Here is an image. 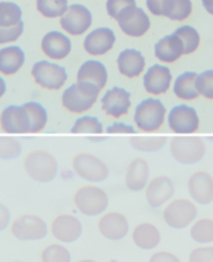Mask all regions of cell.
<instances>
[{"instance_id": "6da1fadb", "label": "cell", "mask_w": 213, "mask_h": 262, "mask_svg": "<svg viewBox=\"0 0 213 262\" xmlns=\"http://www.w3.org/2000/svg\"><path fill=\"white\" fill-rule=\"evenodd\" d=\"M23 170L26 175L38 183H49L58 174V161L55 156L45 149L28 151L22 159Z\"/></svg>"}, {"instance_id": "277c9868", "label": "cell", "mask_w": 213, "mask_h": 262, "mask_svg": "<svg viewBox=\"0 0 213 262\" xmlns=\"http://www.w3.org/2000/svg\"><path fill=\"white\" fill-rule=\"evenodd\" d=\"M207 145L203 138L198 136H178L170 142V153L181 165L193 166L205 157Z\"/></svg>"}, {"instance_id": "44dd1931", "label": "cell", "mask_w": 213, "mask_h": 262, "mask_svg": "<svg viewBox=\"0 0 213 262\" xmlns=\"http://www.w3.org/2000/svg\"><path fill=\"white\" fill-rule=\"evenodd\" d=\"M150 180V165L144 157H134L128 163L125 173V185L133 192L144 191Z\"/></svg>"}, {"instance_id": "ac0fdd59", "label": "cell", "mask_w": 213, "mask_h": 262, "mask_svg": "<svg viewBox=\"0 0 213 262\" xmlns=\"http://www.w3.org/2000/svg\"><path fill=\"white\" fill-rule=\"evenodd\" d=\"M173 81V75L164 64H154L148 69L143 78L145 91L151 96H162L169 92Z\"/></svg>"}, {"instance_id": "5bb4252c", "label": "cell", "mask_w": 213, "mask_h": 262, "mask_svg": "<svg viewBox=\"0 0 213 262\" xmlns=\"http://www.w3.org/2000/svg\"><path fill=\"white\" fill-rule=\"evenodd\" d=\"M60 26L73 37H79L89 29L93 23V15L83 5L69 6L67 12L60 17Z\"/></svg>"}, {"instance_id": "9c48e42d", "label": "cell", "mask_w": 213, "mask_h": 262, "mask_svg": "<svg viewBox=\"0 0 213 262\" xmlns=\"http://www.w3.org/2000/svg\"><path fill=\"white\" fill-rule=\"evenodd\" d=\"M34 81L47 91H58L63 89L68 80V73L65 67L49 60L37 61L32 68Z\"/></svg>"}, {"instance_id": "4fadbf2b", "label": "cell", "mask_w": 213, "mask_h": 262, "mask_svg": "<svg viewBox=\"0 0 213 262\" xmlns=\"http://www.w3.org/2000/svg\"><path fill=\"white\" fill-rule=\"evenodd\" d=\"M115 20L121 30L131 38L144 37L151 27L149 16L143 9L136 6L126 8Z\"/></svg>"}, {"instance_id": "b9f144b4", "label": "cell", "mask_w": 213, "mask_h": 262, "mask_svg": "<svg viewBox=\"0 0 213 262\" xmlns=\"http://www.w3.org/2000/svg\"><path fill=\"white\" fill-rule=\"evenodd\" d=\"M136 6L135 0H107L106 11L110 18L116 19L117 16L126 8Z\"/></svg>"}, {"instance_id": "7402d4cb", "label": "cell", "mask_w": 213, "mask_h": 262, "mask_svg": "<svg viewBox=\"0 0 213 262\" xmlns=\"http://www.w3.org/2000/svg\"><path fill=\"white\" fill-rule=\"evenodd\" d=\"M116 66L122 75L129 79H134L139 77L144 72L146 58L139 50L127 48L120 52L116 58Z\"/></svg>"}, {"instance_id": "c3c4849f", "label": "cell", "mask_w": 213, "mask_h": 262, "mask_svg": "<svg viewBox=\"0 0 213 262\" xmlns=\"http://www.w3.org/2000/svg\"><path fill=\"white\" fill-rule=\"evenodd\" d=\"M7 93V83L6 80L3 78V76H0V99L6 95Z\"/></svg>"}, {"instance_id": "d590c367", "label": "cell", "mask_w": 213, "mask_h": 262, "mask_svg": "<svg viewBox=\"0 0 213 262\" xmlns=\"http://www.w3.org/2000/svg\"><path fill=\"white\" fill-rule=\"evenodd\" d=\"M41 262H72V255L69 249L60 243H53L46 246L40 253Z\"/></svg>"}, {"instance_id": "d6986e66", "label": "cell", "mask_w": 213, "mask_h": 262, "mask_svg": "<svg viewBox=\"0 0 213 262\" xmlns=\"http://www.w3.org/2000/svg\"><path fill=\"white\" fill-rule=\"evenodd\" d=\"M114 31L109 27H98L92 30L83 41L85 52L92 56H103L114 46Z\"/></svg>"}, {"instance_id": "7dc6e473", "label": "cell", "mask_w": 213, "mask_h": 262, "mask_svg": "<svg viewBox=\"0 0 213 262\" xmlns=\"http://www.w3.org/2000/svg\"><path fill=\"white\" fill-rule=\"evenodd\" d=\"M202 5L204 7V9L206 10V12L213 16V0H201Z\"/></svg>"}, {"instance_id": "f6af8a7d", "label": "cell", "mask_w": 213, "mask_h": 262, "mask_svg": "<svg viewBox=\"0 0 213 262\" xmlns=\"http://www.w3.org/2000/svg\"><path fill=\"white\" fill-rule=\"evenodd\" d=\"M12 222V214L9 207L0 202V232H3L9 228Z\"/></svg>"}, {"instance_id": "60d3db41", "label": "cell", "mask_w": 213, "mask_h": 262, "mask_svg": "<svg viewBox=\"0 0 213 262\" xmlns=\"http://www.w3.org/2000/svg\"><path fill=\"white\" fill-rule=\"evenodd\" d=\"M188 262H213V245H199L190 253Z\"/></svg>"}, {"instance_id": "ee69618b", "label": "cell", "mask_w": 213, "mask_h": 262, "mask_svg": "<svg viewBox=\"0 0 213 262\" xmlns=\"http://www.w3.org/2000/svg\"><path fill=\"white\" fill-rule=\"evenodd\" d=\"M148 262H182V260L173 252L160 250L152 254Z\"/></svg>"}, {"instance_id": "2e32d148", "label": "cell", "mask_w": 213, "mask_h": 262, "mask_svg": "<svg viewBox=\"0 0 213 262\" xmlns=\"http://www.w3.org/2000/svg\"><path fill=\"white\" fill-rule=\"evenodd\" d=\"M190 198L197 204L206 206L213 202V175L206 170L195 171L187 179Z\"/></svg>"}, {"instance_id": "bcb514c9", "label": "cell", "mask_w": 213, "mask_h": 262, "mask_svg": "<svg viewBox=\"0 0 213 262\" xmlns=\"http://www.w3.org/2000/svg\"><path fill=\"white\" fill-rule=\"evenodd\" d=\"M161 2H162V0H147V2H146L147 8H148L149 12H150L152 15L161 17V15H160Z\"/></svg>"}, {"instance_id": "8fae6325", "label": "cell", "mask_w": 213, "mask_h": 262, "mask_svg": "<svg viewBox=\"0 0 213 262\" xmlns=\"http://www.w3.org/2000/svg\"><path fill=\"white\" fill-rule=\"evenodd\" d=\"M144 192L149 206L155 209L161 208L174 198L176 185L169 175L159 174L149 180Z\"/></svg>"}, {"instance_id": "5b68a950", "label": "cell", "mask_w": 213, "mask_h": 262, "mask_svg": "<svg viewBox=\"0 0 213 262\" xmlns=\"http://www.w3.org/2000/svg\"><path fill=\"white\" fill-rule=\"evenodd\" d=\"M72 170L77 177L88 183H101L109 177L107 163L98 155L82 151L72 158Z\"/></svg>"}, {"instance_id": "7a4b0ae2", "label": "cell", "mask_w": 213, "mask_h": 262, "mask_svg": "<svg viewBox=\"0 0 213 262\" xmlns=\"http://www.w3.org/2000/svg\"><path fill=\"white\" fill-rule=\"evenodd\" d=\"M72 201L81 214L89 217L101 215L109 206L108 193L94 183L79 186L73 193Z\"/></svg>"}, {"instance_id": "cb8c5ba5", "label": "cell", "mask_w": 213, "mask_h": 262, "mask_svg": "<svg viewBox=\"0 0 213 262\" xmlns=\"http://www.w3.org/2000/svg\"><path fill=\"white\" fill-rule=\"evenodd\" d=\"M98 99L88 97L81 93L76 83L67 88L62 95L63 107L73 115H83L89 112L96 104Z\"/></svg>"}, {"instance_id": "603a6c76", "label": "cell", "mask_w": 213, "mask_h": 262, "mask_svg": "<svg viewBox=\"0 0 213 262\" xmlns=\"http://www.w3.org/2000/svg\"><path fill=\"white\" fill-rule=\"evenodd\" d=\"M133 244L143 251L155 250L161 243L162 236L159 228L151 222L137 224L131 232Z\"/></svg>"}, {"instance_id": "f907efd6", "label": "cell", "mask_w": 213, "mask_h": 262, "mask_svg": "<svg viewBox=\"0 0 213 262\" xmlns=\"http://www.w3.org/2000/svg\"><path fill=\"white\" fill-rule=\"evenodd\" d=\"M12 262H25V261H21V260H15V261H12Z\"/></svg>"}, {"instance_id": "9a60e30c", "label": "cell", "mask_w": 213, "mask_h": 262, "mask_svg": "<svg viewBox=\"0 0 213 262\" xmlns=\"http://www.w3.org/2000/svg\"><path fill=\"white\" fill-rule=\"evenodd\" d=\"M131 105V94L121 86L111 88L103 95L101 99L103 113L113 120L126 117L129 114Z\"/></svg>"}, {"instance_id": "836d02e7", "label": "cell", "mask_w": 213, "mask_h": 262, "mask_svg": "<svg viewBox=\"0 0 213 262\" xmlns=\"http://www.w3.org/2000/svg\"><path fill=\"white\" fill-rule=\"evenodd\" d=\"M74 135H101L104 131L102 122L94 116H81L71 127Z\"/></svg>"}, {"instance_id": "8d00e7d4", "label": "cell", "mask_w": 213, "mask_h": 262, "mask_svg": "<svg viewBox=\"0 0 213 262\" xmlns=\"http://www.w3.org/2000/svg\"><path fill=\"white\" fill-rule=\"evenodd\" d=\"M21 8L12 2L0 3V27H12L22 21Z\"/></svg>"}, {"instance_id": "8992f818", "label": "cell", "mask_w": 213, "mask_h": 262, "mask_svg": "<svg viewBox=\"0 0 213 262\" xmlns=\"http://www.w3.org/2000/svg\"><path fill=\"white\" fill-rule=\"evenodd\" d=\"M163 207L162 219L164 223L176 230L190 227L199 215L198 205L191 198L184 196L173 198Z\"/></svg>"}, {"instance_id": "f546056e", "label": "cell", "mask_w": 213, "mask_h": 262, "mask_svg": "<svg viewBox=\"0 0 213 262\" xmlns=\"http://www.w3.org/2000/svg\"><path fill=\"white\" fill-rule=\"evenodd\" d=\"M29 118V134L37 135L42 133L48 124V113L46 108L37 101H29L23 104Z\"/></svg>"}, {"instance_id": "484cf974", "label": "cell", "mask_w": 213, "mask_h": 262, "mask_svg": "<svg viewBox=\"0 0 213 262\" xmlns=\"http://www.w3.org/2000/svg\"><path fill=\"white\" fill-rule=\"evenodd\" d=\"M154 55L161 62L174 63L184 55L183 43L173 32L155 44Z\"/></svg>"}, {"instance_id": "d4e9b609", "label": "cell", "mask_w": 213, "mask_h": 262, "mask_svg": "<svg viewBox=\"0 0 213 262\" xmlns=\"http://www.w3.org/2000/svg\"><path fill=\"white\" fill-rule=\"evenodd\" d=\"M108 81V72L105 64L96 59L84 61L78 69L77 82L89 83L102 91Z\"/></svg>"}, {"instance_id": "30bf717a", "label": "cell", "mask_w": 213, "mask_h": 262, "mask_svg": "<svg viewBox=\"0 0 213 262\" xmlns=\"http://www.w3.org/2000/svg\"><path fill=\"white\" fill-rule=\"evenodd\" d=\"M49 232L60 244H73L77 242L83 232L81 221L71 213H58L49 226Z\"/></svg>"}, {"instance_id": "e0dca14e", "label": "cell", "mask_w": 213, "mask_h": 262, "mask_svg": "<svg viewBox=\"0 0 213 262\" xmlns=\"http://www.w3.org/2000/svg\"><path fill=\"white\" fill-rule=\"evenodd\" d=\"M0 129L9 136L29 134V118L23 105H9L0 113Z\"/></svg>"}, {"instance_id": "4316f807", "label": "cell", "mask_w": 213, "mask_h": 262, "mask_svg": "<svg viewBox=\"0 0 213 262\" xmlns=\"http://www.w3.org/2000/svg\"><path fill=\"white\" fill-rule=\"evenodd\" d=\"M25 63V52L19 46L11 45L0 49V74L13 76Z\"/></svg>"}, {"instance_id": "ab89813d", "label": "cell", "mask_w": 213, "mask_h": 262, "mask_svg": "<svg viewBox=\"0 0 213 262\" xmlns=\"http://www.w3.org/2000/svg\"><path fill=\"white\" fill-rule=\"evenodd\" d=\"M23 21L12 27H0V45H8L16 42L23 35Z\"/></svg>"}, {"instance_id": "3957f363", "label": "cell", "mask_w": 213, "mask_h": 262, "mask_svg": "<svg viewBox=\"0 0 213 262\" xmlns=\"http://www.w3.org/2000/svg\"><path fill=\"white\" fill-rule=\"evenodd\" d=\"M167 107L157 98H147L137 104L133 115V123L138 131L154 134L167 122Z\"/></svg>"}, {"instance_id": "7bdbcfd3", "label": "cell", "mask_w": 213, "mask_h": 262, "mask_svg": "<svg viewBox=\"0 0 213 262\" xmlns=\"http://www.w3.org/2000/svg\"><path fill=\"white\" fill-rule=\"evenodd\" d=\"M136 130L133 126L124 122H114L106 128L108 135H134Z\"/></svg>"}, {"instance_id": "1f68e13d", "label": "cell", "mask_w": 213, "mask_h": 262, "mask_svg": "<svg viewBox=\"0 0 213 262\" xmlns=\"http://www.w3.org/2000/svg\"><path fill=\"white\" fill-rule=\"evenodd\" d=\"M168 143V138L164 136H137L129 140L130 146L139 152L151 153L161 150Z\"/></svg>"}, {"instance_id": "ffe728a7", "label": "cell", "mask_w": 213, "mask_h": 262, "mask_svg": "<svg viewBox=\"0 0 213 262\" xmlns=\"http://www.w3.org/2000/svg\"><path fill=\"white\" fill-rule=\"evenodd\" d=\"M42 52L52 60H63L72 51V42L62 31L51 30L41 41Z\"/></svg>"}, {"instance_id": "681fc988", "label": "cell", "mask_w": 213, "mask_h": 262, "mask_svg": "<svg viewBox=\"0 0 213 262\" xmlns=\"http://www.w3.org/2000/svg\"><path fill=\"white\" fill-rule=\"evenodd\" d=\"M76 262H98V261H96V260H94V259H80V260H78V261H76Z\"/></svg>"}, {"instance_id": "f35d334b", "label": "cell", "mask_w": 213, "mask_h": 262, "mask_svg": "<svg viewBox=\"0 0 213 262\" xmlns=\"http://www.w3.org/2000/svg\"><path fill=\"white\" fill-rule=\"evenodd\" d=\"M197 90L200 97L213 101V69L205 70L197 76Z\"/></svg>"}, {"instance_id": "74e56055", "label": "cell", "mask_w": 213, "mask_h": 262, "mask_svg": "<svg viewBox=\"0 0 213 262\" xmlns=\"http://www.w3.org/2000/svg\"><path fill=\"white\" fill-rule=\"evenodd\" d=\"M22 153L21 142L12 136H0V159L13 160Z\"/></svg>"}, {"instance_id": "f1b7e54d", "label": "cell", "mask_w": 213, "mask_h": 262, "mask_svg": "<svg viewBox=\"0 0 213 262\" xmlns=\"http://www.w3.org/2000/svg\"><path fill=\"white\" fill-rule=\"evenodd\" d=\"M194 11L192 0H162L160 15L173 21L187 20Z\"/></svg>"}, {"instance_id": "ba28073f", "label": "cell", "mask_w": 213, "mask_h": 262, "mask_svg": "<svg viewBox=\"0 0 213 262\" xmlns=\"http://www.w3.org/2000/svg\"><path fill=\"white\" fill-rule=\"evenodd\" d=\"M169 129L178 136H193L201 128V119L197 110L187 104L175 105L167 115Z\"/></svg>"}, {"instance_id": "4dcf8cb0", "label": "cell", "mask_w": 213, "mask_h": 262, "mask_svg": "<svg viewBox=\"0 0 213 262\" xmlns=\"http://www.w3.org/2000/svg\"><path fill=\"white\" fill-rule=\"evenodd\" d=\"M190 235L198 245L213 244V217H198L191 226Z\"/></svg>"}, {"instance_id": "7c38bea8", "label": "cell", "mask_w": 213, "mask_h": 262, "mask_svg": "<svg viewBox=\"0 0 213 262\" xmlns=\"http://www.w3.org/2000/svg\"><path fill=\"white\" fill-rule=\"evenodd\" d=\"M99 233L107 241L119 242L125 238L130 231V224L126 215L117 210L105 211L97 222Z\"/></svg>"}, {"instance_id": "d6a6232c", "label": "cell", "mask_w": 213, "mask_h": 262, "mask_svg": "<svg viewBox=\"0 0 213 262\" xmlns=\"http://www.w3.org/2000/svg\"><path fill=\"white\" fill-rule=\"evenodd\" d=\"M174 34L180 38L184 46V55L194 54L201 45V36L199 31L191 25H183L178 27Z\"/></svg>"}, {"instance_id": "52a82bcc", "label": "cell", "mask_w": 213, "mask_h": 262, "mask_svg": "<svg viewBox=\"0 0 213 262\" xmlns=\"http://www.w3.org/2000/svg\"><path fill=\"white\" fill-rule=\"evenodd\" d=\"M11 234L20 242H38L45 238L49 232L46 221L36 214H21L9 226Z\"/></svg>"}, {"instance_id": "e575fe53", "label": "cell", "mask_w": 213, "mask_h": 262, "mask_svg": "<svg viewBox=\"0 0 213 262\" xmlns=\"http://www.w3.org/2000/svg\"><path fill=\"white\" fill-rule=\"evenodd\" d=\"M37 11L47 19L62 17L68 10V0H37Z\"/></svg>"}, {"instance_id": "83f0119b", "label": "cell", "mask_w": 213, "mask_h": 262, "mask_svg": "<svg viewBox=\"0 0 213 262\" xmlns=\"http://www.w3.org/2000/svg\"><path fill=\"white\" fill-rule=\"evenodd\" d=\"M197 76L198 73L194 71H186L181 73L174 81L173 92L178 99L191 102L197 100L200 94L197 90Z\"/></svg>"}]
</instances>
